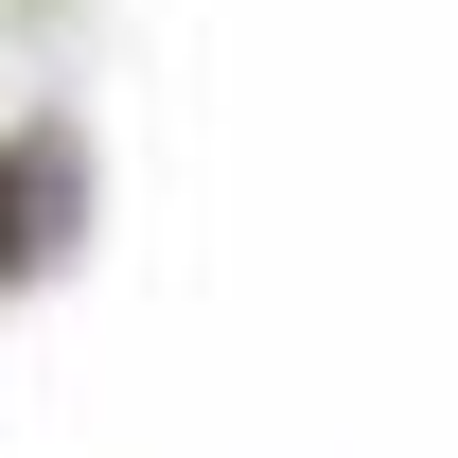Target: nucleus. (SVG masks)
I'll return each mask as SVG.
<instances>
[{
    "label": "nucleus",
    "mask_w": 458,
    "mask_h": 458,
    "mask_svg": "<svg viewBox=\"0 0 458 458\" xmlns=\"http://www.w3.org/2000/svg\"><path fill=\"white\" fill-rule=\"evenodd\" d=\"M71 229H89V159H71V123H18L0 141V283H36Z\"/></svg>",
    "instance_id": "1"
}]
</instances>
